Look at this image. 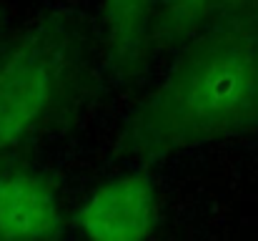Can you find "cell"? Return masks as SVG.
I'll return each instance as SVG.
<instances>
[{"label": "cell", "instance_id": "obj_1", "mask_svg": "<svg viewBox=\"0 0 258 241\" xmlns=\"http://www.w3.org/2000/svg\"><path fill=\"white\" fill-rule=\"evenodd\" d=\"M248 131H258V10H231L175 48L163 78L125 116L115 151L156 163Z\"/></svg>", "mask_w": 258, "mask_h": 241}, {"label": "cell", "instance_id": "obj_2", "mask_svg": "<svg viewBox=\"0 0 258 241\" xmlns=\"http://www.w3.org/2000/svg\"><path fill=\"white\" fill-rule=\"evenodd\" d=\"M88 38L81 23L48 10L0 38V171L15 166L81 90Z\"/></svg>", "mask_w": 258, "mask_h": 241}, {"label": "cell", "instance_id": "obj_3", "mask_svg": "<svg viewBox=\"0 0 258 241\" xmlns=\"http://www.w3.org/2000/svg\"><path fill=\"white\" fill-rule=\"evenodd\" d=\"M158 221V196L146 171H125L100 183L76 211V229L95 241L148 239Z\"/></svg>", "mask_w": 258, "mask_h": 241}, {"label": "cell", "instance_id": "obj_4", "mask_svg": "<svg viewBox=\"0 0 258 241\" xmlns=\"http://www.w3.org/2000/svg\"><path fill=\"white\" fill-rule=\"evenodd\" d=\"M163 0H100L103 58L115 83H131L153 58V33Z\"/></svg>", "mask_w": 258, "mask_h": 241}, {"label": "cell", "instance_id": "obj_5", "mask_svg": "<svg viewBox=\"0 0 258 241\" xmlns=\"http://www.w3.org/2000/svg\"><path fill=\"white\" fill-rule=\"evenodd\" d=\"M60 231L63 211L50 181L18 166L0 171V239H55Z\"/></svg>", "mask_w": 258, "mask_h": 241}, {"label": "cell", "instance_id": "obj_6", "mask_svg": "<svg viewBox=\"0 0 258 241\" xmlns=\"http://www.w3.org/2000/svg\"><path fill=\"white\" fill-rule=\"evenodd\" d=\"M226 8L228 0H163L153 33V56L175 51Z\"/></svg>", "mask_w": 258, "mask_h": 241}, {"label": "cell", "instance_id": "obj_7", "mask_svg": "<svg viewBox=\"0 0 258 241\" xmlns=\"http://www.w3.org/2000/svg\"><path fill=\"white\" fill-rule=\"evenodd\" d=\"M231 10H258V0H228V8L223 13Z\"/></svg>", "mask_w": 258, "mask_h": 241}]
</instances>
